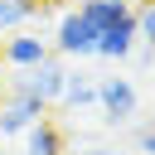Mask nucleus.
Masks as SVG:
<instances>
[{
  "label": "nucleus",
  "mask_w": 155,
  "mask_h": 155,
  "mask_svg": "<svg viewBox=\"0 0 155 155\" xmlns=\"http://www.w3.org/2000/svg\"><path fill=\"white\" fill-rule=\"evenodd\" d=\"M48 48H53L58 58H97V29H92L78 10H68V15L58 19V29H53Z\"/></svg>",
  "instance_id": "f257e3e1"
},
{
  "label": "nucleus",
  "mask_w": 155,
  "mask_h": 155,
  "mask_svg": "<svg viewBox=\"0 0 155 155\" xmlns=\"http://www.w3.org/2000/svg\"><path fill=\"white\" fill-rule=\"evenodd\" d=\"M63 82H68V63L58 58V53H48L39 68H29V73H19L10 87H19V92H34L44 107H53L58 97H63Z\"/></svg>",
  "instance_id": "f03ea898"
},
{
  "label": "nucleus",
  "mask_w": 155,
  "mask_h": 155,
  "mask_svg": "<svg viewBox=\"0 0 155 155\" xmlns=\"http://www.w3.org/2000/svg\"><path fill=\"white\" fill-rule=\"evenodd\" d=\"M97 107L111 126H126L140 107V92L131 87V78H97Z\"/></svg>",
  "instance_id": "7ed1b4c3"
},
{
  "label": "nucleus",
  "mask_w": 155,
  "mask_h": 155,
  "mask_svg": "<svg viewBox=\"0 0 155 155\" xmlns=\"http://www.w3.org/2000/svg\"><path fill=\"white\" fill-rule=\"evenodd\" d=\"M48 116V107L34 97V92H19V87H10V102L0 107V136H24L34 121H44Z\"/></svg>",
  "instance_id": "20e7f679"
},
{
  "label": "nucleus",
  "mask_w": 155,
  "mask_h": 155,
  "mask_svg": "<svg viewBox=\"0 0 155 155\" xmlns=\"http://www.w3.org/2000/svg\"><path fill=\"white\" fill-rule=\"evenodd\" d=\"M136 48H140V34H136V10H131L126 19H116L111 29H102V34H97V58H107V63H126Z\"/></svg>",
  "instance_id": "39448f33"
},
{
  "label": "nucleus",
  "mask_w": 155,
  "mask_h": 155,
  "mask_svg": "<svg viewBox=\"0 0 155 155\" xmlns=\"http://www.w3.org/2000/svg\"><path fill=\"white\" fill-rule=\"evenodd\" d=\"M48 53H53V48H48V39H39V34H29V29H19V34H10V39L0 44V58H5V68H19V73L39 68Z\"/></svg>",
  "instance_id": "423d86ee"
},
{
  "label": "nucleus",
  "mask_w": 155,
  "mask_h": 155,
  "mask_svg": "<svg viewBox=\"0 0 155 155\" xmlns=\"http://www.w3.org/2000/svg\"><path fill=\"white\" fill-rule=\"evenodd\" d=\"M24 155H63V131H58V121H34L29 131H24Z\"/></svg>",
  "instance_id": "0eeeda50"
},
{
  "label": "nucleus",
  "mask_w": 155,
  "mask_h": 155,
  "mask_svg": "<svg viewBox=\"0 0 155 155\" xmlns=\"http://www.w3.org/2000/svg\"><path fill=\"white\" fill-rule=\"evenodd\" d=\"M78 15L102 34V29H111L116 19H126V15H131V5H126V0H87V5H78Z\"/></svg>",
  "instance_id": "6e6552de"
},
{
  "label": "nucleus",
  "mask_w": 155,
  "mask_h": 155,
  "mask_svg": "<svg viewBox=\"0 0 155 155\" xmlns=\"http://www.w3.org/2000/svg\"><path fill=\"white\" fill-rule=\"evenodd\" d=\"M63 107H73V111H82V107H92L97 102V78L92 73H68V82H63V97H58Z\"/></svg>",
  "instance_id": "1a4fd4ad"
},
{
  "label": "nucleus",
  "mask_w": 155,
  "mask_h": 155,
  "mask_svg": "<svg viewBox=\"0 0 155 155\" xmlns=\"http://www.w3.org/2000/svg\"><path fill=\"white\" fill-rule=\"evenodd\" d=\"M39 5H44V0H0V34L29 24V19L39 15Z\"/></svg>",
  "instance_id": "9d476101"
},
{
  "label": "nucleus",
  "mask_w": 155,
  "mask_h": 155,
  "mask_svg": "<svg viewBox=\"0 0 155 155\" xmlns=\"http://www.w3.org/2000/svg\"><path fill=\"white\" fill-rule=\"evenodd\" d=\"M136 34H140V48L155 53V0H145V5L136 10Z\"/></svg>",
  "instance_id": "9b49d317"
},
{
  "label": "nucleus",
  "mask_w": 155,
  "mask_h": 155,
  "mask_svg": "<svg viewBox=\"0 0 155 155\" xmlns=\"http://www.w3.org/2000/svg\"><path fill=\"white\" fill-rule=\"evenodd\" d=\"M136 155H155V116L136 126Z\"/></svg>",
  "instance_id": "f8f14e48"
},
{
  "label": "nucleus",
  "mask_w": 155,
  "mask_h": 155,
  "mask_svg": "<svg viewBox=\"0 0 155 155\" xmlns=\"http://www.w3.org/2000/svg\"><path fill=\"white\" fill-rule=\"evenodd\" d=\"M82 155H126V150H111V145H92V150H82Z\"/></svg>",
  "instance_id": "ddd939ff"
},
{
  "label": "nucleus",
  "mask_w": 155,
  "mask_h": 155,
  "mask_svg": "<svg viewBox=\"0 0 155 155\" xmlns=\"http://www.w3.org/2000/svg\"><path fill=\"white\" fill-rule=\"evenodd\" d=\"M0 73H5V58H0Z\"/></svg>",
  "instance_id": "4468645a"
},
{
  "label": "nucleus",
  "mask_w": 155,
  "mask_h": 155,
  "mask_svg": "<svg viewBox=\"0 0 155 155\" xmlns=\"http://www.w3.org/2000/svg\"><path fill=\"white\" fill-rule=\"evenodd\" d=\"M78 5H87V0H78Z\"/></svg>",
  "instance_id": "2eb2a0df"
},
{
  "label": "nucleus",
  "mask_w": 155,
  "mask_h": 155,
  "mask_svg": "<svg viewBox=\"0 0 155 155\" xmlns=\"http://www.w3.org/2000/svg\"><path fill=\"white\" fill-rule=\"evenodd\" d=\"M0 140H5V136H0Z\"/></svg>",
  "instance_id": "dca6fc26"
}]
</instances>
